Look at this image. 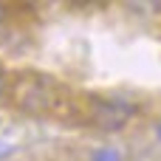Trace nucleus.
Listing matches in <instances>:
<instances>
[{"mask_svg": "<svg viewBox=\"0 0 161 161\" xmlns=\"http://www.w3.org/2000/svg\"><path fill=\"white\" fill-rule=\"evenodd\" d=\"M3 91H6V79H3V74H0V96H3Z\"/></svg>", "mask_w": 161, "mask_h": 161, "instance_id": "5", "label": "nucleus"}, {"mask_svg": "<svg viewBox=\"0 0 161 161\" xmlns=\"http://www.w3.org/2000/svg\"><path fill=\"white\" fill-rule=\"evenodd\" d=\"M139 113V105L133 99L122 96H85L82 99V119L105 133L125 130Z\"/></svg>", "mask_w": 161, "mask_h": 161, "instance_id": "2", "label": "nucleus"}, {"mask_svg": "<svg viewBox=\"0 0 161 161\" xmlns=\"http://www.w3.org/2000/svg\"><path fill=\"white\" fill-rule=\"evenodd\" d=\"M3 20H6V8H3V3H0V25H3Z\"/></svg>", "mask_w": 161, "mask_h": 161, "instance_id": "4", "label": "nucleus"}, {"mask_svg": "<svg viewBox=\"0 0 161 161\" xmlns=\"http://www.w3.org/2000/svg\"><path fill=\"white\" fill-rule=\"evenodd\" d=\"M91 161H122V156H119V150H113V147H102V150L93 153Z\"/></svg>", "mask_w": 161, "mask_h": 161, "instance_id": "3", "label": "nucleus"}, {"mask_svg": "<svg viewBox=\"0 0 161 161\" xmlns=\"http://www.w3.org/2000/svg\"><path fill=\"white\" fill-rule=\"evenodd\" d=\"M156 136H158V142H161V122H158V127H156Z\"/></svg>", "mask_w": 161, "mask_h": 161, "instance_id": "6", "label": "nucleus"}, {"mask_svg": "<svg viewBox=\"0 0 161 161\" xmlns=\"http://www.w3.org/2000/svg\"><path fill=\"white\" fill-rule=\"evenodd\" d=\"M8 99L17 110L28 113V116H42V119H59V116H71L74 110V99L68 93V88L57 79H51L48 74H17L8 85Z\"/></svg>", "mask_w": 161, "mask_h": 161, "instance_id": "1", "label": "nucleus"}]
</instances>
